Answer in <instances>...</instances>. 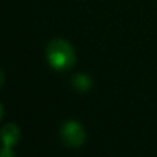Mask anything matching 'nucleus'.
Segmentation results:
<instances>
[{"label": "nucleus", "mask_w": 157, "mask_h": 157, "mask_svg": "<svg viewBox=\"0 0 157 157\" xmlns=\"http://www.w3.org/2000/svg\"><path fill=\"white\" fill-rule=\"evenodd\" d=\"M71 82H72V86L80 93L90 91L93 88V80H91V77L88 74H75Z\"/></svg>", "instance_id": "obj_4"}, {"label": "nucleus", "mask_w": 157, "mask_h": 157, "mask_svg": "<svg viewBox=\"0 0 157 157\" xmlns=\"http://www.w3.org/2000/svg\"><path fill=\"white\" fill-rule=\"evenodd\" d=\"M45 57L48 65L56 71H68L75 65V49L63 39H54L46 45Z\"/></svg>", "instance_id": "obj_1"}, {"label": "nucleus", "mask_w": 157, "mask_h": 157, "mask_svg": "<svg viewBox=\"0 0 157 157\" xmlns=\"http://www.w3.org/2000/svg\"><path fill=\"white\" fill-rule=\"evenodd\" d=\"M60 137L68 148H80L86 140V132L77 120H66L60 128Z\"/></svg>", "instance_id": "obj_2"}, {"label": "nucleus", "mask_w": 157, "mask_h": 157, "mask_svg": "<svg viewBox=\"0 0 157 157\" xmlns=\"http://www.w3.org/2000/svg\"><path fill=\"white\" fill-rule=\"evenodd\" d=\"M2 137H3V151H2V155L3 157H8V155H13V148L16 146V143L19 142L20 139V129L16 123H6L3 128H2Z\"/></svg>", "instance_id": "obj_3"}]
</instances>
